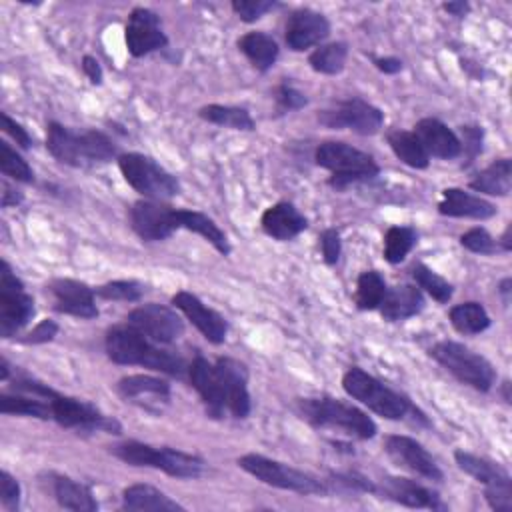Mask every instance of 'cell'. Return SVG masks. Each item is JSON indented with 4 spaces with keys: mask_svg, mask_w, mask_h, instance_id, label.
Returning <instances> with one entry per match:
<instances>
[{
    "mask_svg": "<svg viewBox=\"0 0 512 512\" xmlns=\"http://www.w3.org/2000/svg\"><path fill=\"white\" fill-rule=\"evenodd\" d=\"M104 346L108 358L122 366H144L178 378L184 376V372H188V366L182 360V356L174 354L172 350L160 348L156 342L148 340L128 322L112 326L106 332Z\"/></svg>",
    "mask_w": 512,
    "mask_h": 512,
    "instance_id": "6da1fadb",
    "label": "cell"
},
{
    "mask_svg": "<svg viewBox=\"0 0 512 512\" xmlns=\"http://www.w3.org/2000/svg\"><path fill=\"white\" fill-rule=\"evenodd\" d=\"M46 148L60 164L74 168L106 164L116 156V146L104 132H74L60 122H48Z\"/></svg>",
    "mask_w": 512,
    "mask_h": 512,
    "instance_id": "7a4b0ae2",
    "label": "cell"
},
{
    "mask_svg": "<svg viewBox=\"0 0 512 512\" xmlns=\"http://www.w3.org/2000/svg\"><path fill=\"white\" fill-rule=\"evenodd\" d=\"M342 388L350 398L358 400L368 410L386 420H404L406 416H412L420 424L428 426V418L424 416V412H420L404 394L392 390L382 380L358 366L346 370V374L342 376Z\"/></svg>",
    "mask_w": 512,
    "mask_h": 512,
    "instance_id": "3957f363",
    "label": "cell"
},
{
    "mask_svg": "<svg viewBox=\"0 0 512 512\" xmlns=\"http://www.w3.org/2000/svg\"><path fill=\"white\" fill-rule=\"evenodd\" d=\"M298 414L314 428H328L346 434L348 438L370 440L376 436V422L354 404L332 396L298 398Z\"/></svg>",
    "mask_w": 512,
    "mask_h": 512,
    "instance_id": "277c9868",
    "label": "cell"
},
{
    "mask_svg": "<svg viewBox=\"0 0 512 512\" xmlns=\"http://www.w3.org/2000/svg\"><path fill=\"white\" fill-rule=\"evenodd\" d=\"M110 452L118 460L130 466L156 468L174 478H200L206 468V462L196 454H188L168 446L158 448L138 440H126V442L114 444L110 446Z\"/></svg>",
    "mask_w": 512,
    "mask_h": 512,
    "instance_id": "5b68a950",
    "label": "cell"
},
{
    "mask_svg": "<svg viewBox=\"0 0 512 512\" xmlns=\"http://www.w3.org/2000/svg\"><path fill=\"white\" fill-rule=\"evenodd\" d=\"M314 160L320 168L332 172L328 186L334 190H346L352 184L372 180L380 174V166L370 154L340 140H326L318 144Z\"/></svg>",
    "mask_w": 512,
    "mask_h": 512,
    "instance_id": "8992f818",
    "label": "cell"
},
{
    "mask_svg": "<svg viewBox=\"0 0 512 512\" xmlns=\"http://www.w3.org/2000/svg\"><path fill=\"white\" fill-rule=\"evenodd\" d=\"M430 356L448 370L456 380L462 384L478 390V392H490L496 380L494 366L478 352L470 350L468 346L454 342V340H442L436 342L430 348Z\"/></svg>",
    "mask_w": 512,
    "mask_h": 512,
    "instance_id": "52a82bcc",
    "label": "cell"
},
{
    "mask_svg": "<svg viewBox=\"0 0 512 512\" xmlns=\"http://www.w3.org/2000/svg\"><path fill=\"white\" fill-rule=\"evenodd\" d=\"M118 168L124 180L144 198L164 202L180 194L178 178L146 154H140V152L120 154Z\"/></svg>",
    "mask_w": 512,
    "mask_h": 512,
    "instance_id": "ba28073f",
    "label": "cell"
},
{
    "mask_svg": "<svg viewBox=\"0 0 512 512\" xmlns=\"http://www.w3.org/2000/svg\"><path fill=\"white\" fill-rule=\"evenodd\" d=\"M238 466L248 472L250 476H254L256 480L268 484V486H274V488H280V490H290V492H296V494H326V486L298 470V468H292L284 462H278V460H272V458H266L262 454H244L238 458Z\"/></svg>",
    "mask_w": 512,
    "mask_h": 512,
    "instance_id": "9c48e42d",
    "label": "cell"
},
{
    "mask_svg": "<svg viewBox=\"0 0 512 512\" xmlns=\"http://www.w3.org/2000/svg\"><path fill=\"white\" fill-rule=\"evenodd\" d=\"M50 410H52V420L56 424L68 430H76L78 434H92V432L120 434L122 430L116 418L104 414L94 404L72 398V396H64L56 390L50 396Z\"/></svg>",
    "mask_w": 512,
    "mask_h": 512,
    "instance_id": "30bf717a",
    "label": "cell"
},
{
    "mask_svg": "<svg viewBox=\"0 0 512 512\" xmlns=\"http://www.w3.org/2000/svg\"><path fill=\"white\" fill-rule=\"evenodd\" d=\"M34 298L6 260L0 262V336L10 338L34 316Z\"/></svg>",
    "mask_w": 512,
    "mask_h": 512,
    "instance_id": "8fae6325",
    "label": "cell"
},
{
    "mask_svg": "<svg viewBox=\"0 0 512 512\" xmlns=\"http://www.w3.org/2000/svg\"><path fill=\"white\" fill-rule=\"evenodd\" d=\"M318 120L332 130L348 128L360 136H374L384 124V112L362 98H346L322 110Z\"/></svg>",
    "mask_w": 512,
    "mask_h": 512,
    "instance_id": "7c38bea8",
    "label": "cell"
},
{
    "mask_svg": "<svg viewBox=\"0 0 512 512\" xmlns=\"http://www.w3.org/2000/svg\"><path fill=\"white\" fill-rule=\"evenodd\" d=\"M126 322L156 344H172L184 334L180 314L174 308L156 302L136 306L128 312Z\"/></svg>",
    "mask_w": 512,
    "mask_h": 512,
    "instance_id": "4fadbf2b",
    "label": "cell"
},
{
    "mask_svg": "<svg viewBox=\"0 0 512 512\" xmlns=\"http://www.w3.org/2000/svg\"><path fill=\"white\" fill-rule=\"evenodd\" d=\"M176 208L162 200H138L130 208V226L144 242H162L170 238L178 228L174 220Z\"/></svg>",
    "mask_w": 512,
    "mask_h": 512,
    "instance_id": "5bb4252c",
    "label": "cell"
},
{
    "mask_svg": "<svg viewBox=\"0 0 512 512\" xmlns=\"http://www.w3.org/2000/svg\"><path fill=\"white\" fill-rule=\"evenodd\" d=\"M116 392L130 404L160 416L170 404V384L164 378L152 374H130L116 382Z\"/></svg>",
    "mask_w": 512,
    "mask_h": 512,
    "instance_id": "9a60e30c",
    "label": "cell"
},
{
    "mask_svg": "<svg viewBox=\"0 0 512 512\" xmlns=\"http://www.w3.org/2000/svg\"><path fill=\"white\" fill-rule=\"evenodd\" d=\"M124 40L128 52L134 58H142L168 44V36L162 30L160 16L144 6H136L130 12L124 28Z\"/></svg>",
    "mask_w": 512,
    "mask_h": 512,
    "instance_id": "2e32d148",
    "label": "cell"
},
{
    "mask_svg": "<svg viewBox=\"0 0 512 512\" xmlns=\"http://www.w3.org/2000/svg\"><path fill=\"white\" fill-rule=\"evenodd\" d=\"M386 454L404 470L426 478L440 482L444 478L438 462L432 458V454L414 438L404 434H390L384 440Z\"/></svg>",
    "mask_w": 512,
    "mask_h": 512,
    "instance_id": "e0dca14e",
    "label": "cell"
},
{
    "mask_svg": "<svg viewBox=\"0 0 512 512\" xmlns=\"http://www.w3.org/2000/svg\"><path fill=\"white\" fill-rule=\"evenodd\" d=\"M48 292L52 296L54 310L60 314L76 316V318H96V292L86 282L74 278H54L48 284Z\"/></svg>",
    "mask_w": 512,
    "mask_h": 512,
    "instance_id": "ac0fdd59",
    "label": "cell"
},
{
    "mask_svg": "<svg viewBox=\"0 0 512 512\" xmlns=\"http://www.w3.org/2000/svg\"><path fill=\"white\" fill-rule=\"evenodd\" d=\"M220 384H222V394L226 402V412L232 414L234 418H246L250 414L252 402H250V392H248V368L240 360L222 356L214 362Z\"/></svg>",
    "mask_w": 512,
    "mask_h": 512,
    "instance_id": "d6986e66",
    "label": "cell"
},
{
    "mask_svg": "<svg viewBox=\"0 0 512 512\" xmlns=\"http://www.w3.org/2000/svg\"><path fill=\"white\" fill-rule=\"evenodd\" d=\"M330 34V22L324 14L312 8H296L290 12L284 26V40L290 50L302 52L320 46Z\"/></svg>",
    "mask_w": 512,
    "mask_h": 512,
    "instance_id": "ffe728a7",
    "label": "cell"
},
{
    "mask_svg": "<svg viewBox=\"0 0 512 512\" xmlns=\"http://www.w3.org/2000/svg\"><path fill=\"white\" fill-rule=\"evenodd\" d=\"M172 306L180 310L210 344H222L226 340L228 322L222 314L206 306L196 294L180 290L172 296Z\"/></svg>",
    "mask_w": 512,
    "mask_h": 512,
    "instance_id": "44dd1931",
    "label": "cell"
},
{
    "mask_svg": "<svg viewBox=\"0 0 512 512\" xmlns=\"http://www.w3.org/2000/svg\"><path fill=\"white\" fill-rule=\"evenodd\" d=\"M380 498L392 500L396 504L408 506V508H428V510H444L438 492L422 486L420 482L404 476H384L380 484L376 486V492Z\"/></svg>",
    "mask_w": 512,
    "mask_h": 512,
    "instance_id": "7402d4cb",
    "label": "cell"
},
{
    "mask_svg": "<svg viewBox=\"0 0 512 512\" xmlns=\"http://www.w3.org/2000/svg\"><path fill=\"white\" fill-rule=\"evenodd\" d=\"M188 378L192 388L204 402L206 414L210 418H222L226 414V402L214 362H208L202 354H196L194 360L188 364Z\"/></svg>",
    "mask_w": 512,
    "mask_h": 512,
    "instance_id": "603a6c76",
    "label": "cell"
},
{
    "mask_svg": "<svg viewBox=\"0 0 512 512\" xmlns=\"http://www.w3.org/2000/svg\"><path fill=\"white\" fill-rule=\"evenodd\" d=\"M414 134L428 152V156L452 160L462 154L460 136L438 118H422L414 126Z\"/></svg>",
    "mask_w": 512,
    "mask_h": 512,
    "instance_id": "cb8c5ba5",
    "label": "cell"
},
{
    "mask_svg": "<svg viewBox=\"0 0 512 512\" xmlns=\"http://www.w3.org/2000/svg\"><path fill=\"white\" fill-rule=\"evenodd\" d=\"M262 230L280 242L292 240L308 228L306 216L292 202H276L262 212Z\"/></svg>",
    "mask_w": 512,
    "mask_h": 512,
    "instance_id": "d4e9b609",
    "label": "cell"
},
{
    "mask_svg": "<svg viewBox=\"0 0 512 512\" xmlns=\"http://www.w3.org/2000/svg\"><path fill=\"white\" fill-rule=\"evenodd\" d=\"M438 212L450 218H474L488 220L496 214V206L476 194H470L462 188L442 190V200L438 202Z\"/></svg>",
    "mask_w": 512,
    "mask_h": 512,
    "instance_id": "484cf974",
    "label": "cell"
},
{
    "mask_svg": "<svg viewBox=\"0 0 512 512\" xmlns=\"http://www.w3.org/2000/svg\"><path fill=\"white\" fill-rule=\"evenodd\" d=\"M424 308V294L414 284H396L386 290L382 304L378 306L380 316L386 322H400L420 314Z\"/></svg>",
    "mask_w": 512,
    "mask_h": 512,
    "instance_id": "4316f807",
    "label": "cell"
},
{
    "mask_svg": "<svg viewBox=\"0 0 512 512\" xmlns=\"http://www.w3.org/2000/svg\"><path fill=\"white\" fill-rule=\"evenodd\" d=\"M174 220H176V228L180 230H190L198 236H202L206 242H210L216 252H220L222 256L230 254V242L226 232L204 212L198 210H186V208H176L174 212Z\"/></svg>",
    "mask_w": 512,
    "mask_h": 512,
    "instance_id": "83f0119b",
    "label": "cell"
},
{
    "mask_svg": "<svg viewBox=\"0 0 512 512\" xmlns=\"http://www.w3.org/2000/svg\"><path fill=\"white\" fill-rule=\"evenodd\" d=\"M454 460L462 472L472 476L476 482L484 484V488H498V486H512V478L504 466L492 462L488 458L476 456L466 450H456Z\"/></svg>",
    "mask_w": 512,
    "mask_h": 512,
    "instance_id": "f1b7e54d",
    "label": "cell"
},
{
    "mask_svg": "<svg viewBox=\"0 0 512 512\" xmlns=\"http://www.w3.org/2000/svg\"><path fill=\"white\" fill-rule=\"evenodd\" d=\"M122 508L130 512H172L184 510L182 504L150 484H132L122 490Z\"/></svg>",
    "mask_w": 512,
    "mask_h": 512,
    "instance_id": "f546056e",
    "label": "cell"
},
{
    "mask_svg": "<svg viewBox=\"0 0 512 512\" xmlns=\"http://www.w3.org/2000/svg\"><path fill=\"white\" fill-rule=\"evenodd\" d=\"M52 492H54L58 506L64 510H74V512H96L98 510V502H96L92 490L86 484H82L70 476L56 474L52 478Z\"/></svg>",
    "mask_w": 512,
    "mask_h": 512,
    "instance_id": "4dcf8cb0",
    "label": "cell"
},
{
    "mask_svg": "<svg viewBox=\"0 0 512 512\" xmlns=\"http://www.w3.org/2000/svg\"><path fill=\"white\" fill-rule=\"evenodd\" d=\"M238 50L250 60V64L260 70V72H266L270 70L276 60H278V54H280V48H278V42L266 34V32H260V30H254V32H246L244 36L238 38Z\"/></svg>",
    "mask_w": 512,
    "mask_h": 512,
    "instance_id": "1f68e13d",
    "label": "cell"
},
{
    "mask_svg": "<svg viewBox=\"0 0 512 512\" xmlns=\"http://www.w3.org/2000/svg\"><path fill=\"white\" fill-rule=\"evenodd\" d=\"M468 186L476 192L490 196H508L512 190V164L510 158H498L480 170Z\"/></svg>",
    "mask_w": 512,
    "mask_h": 512,
    "instance_id": "d6a6232c",
    "label": "cell"
},
{
    "mask_svg": "<svg viewBox=\"0 0 512 512\" xmlns=\"http://www.w3.org/2000/svg\"><path fill=\"white\" fill-rule=\"evenodd\" d=\"M386 140L388 146L392 148V152L396 154V158L416 170H424L430 164V156L424 150V146L420 144L418 136L410 130H402V128H390L386 132Z\"/></svg>",
    "mask_w": 512,
    "mask_h": 512,
    "instance_id": "836d02e7",
    "label": "cell"
},
{
    "mask_svg": "<svg viewBox=\"0 0 512 512\" xmlns=\"http://www.w3.org/2000/svg\"><path fill=\"white\" fill-rule=\"evenodd\" d=\"M448 318H450V324L456 332L464 334V336H474V334H480L484 332L488 326H490V316L486 312V308L480 304V302H462V304H456L450 308L448 312Z\"/></svg>",
    "mask_w": 512,
    "mask_h": 512,
    "instance_id": "e575fe53",
    "label": "cell"
},
{
    "mask_svg": "<svg viewBox=\"0 0 512 512\" xmlns=\"http://www.w3.org/2000/svg\"><path fill=\"white\" fill-rule=\"evenodd\" d=\"M198 116L210 124L224 126L230 130H254V118L242 106H224V104H206L198 110Z\"/></svg>",
    "mask_w": 512,
    "mask_h": 512,
    "instance_id": "d590c367",
    "label": "cell"
},
{
    "mask_svg": "<svg viewBox=\"0 0 512 512\" xmlns=\"http://www.w3.org/2000/svg\"><path fill=\"white\" fill-rule=\"evenodd\" d=\"M346 58H348V44L346 42H330V44H320L318 48H314L308 56V64L318 74L334 76L344 70Z\"/></svg>",
    "mask_w": 512,
    "mask_h": 512,
    "instance_id": "8d00e7d4",
    "label": "cell"
},
{
    "mask_svg": "<svg viewBox=\"0 0 512 512\" xmlns=\"http://www.w3.org/2000/svg\"><path fill=\"white\" fill-rule=\"evenodd\" d=\"M388 286L378 270H364L356 280L354 304L358 310H376L386 294Z\"/></svg>",
    "mask_w": 512,
    "mask_h": 512,
    "instance_id": "74e56055",
    "label": "cell"
},
{
    "mask_svg": "<svg viewBox=\"0 0 512 512\" xmlns=\"http://www.w3.org/2000/svg\"><path fill=\"white\" fill-rule=\"evenodd\" d=\"M418 242V232L412 226H390L384 234V260L400 264Z\"/></svg>",
    "mask_w": 512,
    "mask_h": 512,
    "instance_id": "f35d334b",
    "label": "cell"
},
{
    "mask_svg": "<svg viewBox=\"0 0 512 512\" xmlns=\"http://www.w3.org/2000/svg\"><path fill=\"white\" fill-rule=\"evenodd\" d=\"M412 278L416 280V286L420 290H424L428 296H432L440 304H446L454 294V286L424 264H416L412 268Z\"/></svg>",
    "mask_w": 512,
    "mask_h": 512,
    "instance_id": "ab89813d",
    "label": "cell"
},
{
    "mask_svg": "<svg viewBox=\"0 0 512 512\" xmlns=\"http://www.w3.org/2000/svg\"><path fill=\"white\" fill-rule=\"evenodd\" d=\"M0 170L4 176L16 182H24V184L34 182V172L30 164L6 140H0Z\"/></svg>",
    "mask_w": 512,
    "mask_h": 512,
    "instance_id": "60d3db41",
    "label": "cell"
},
{
    "mask_svg": "<svg viewBox=\"0 0 512 512\" xmlns=\"http://www.w3.org/2000/svg\"><path fill=\"white\" fill-rule=\"evenodd\" d=\"M96 296L102 300H114V302H138L144 294V284L136 280H112L102 286H98Z\"/></svg>",
    "mask_w": 512,
    "mask_h": 512,
    "instance_id": "b9f144b4",
    "label": "cell"
},
{
    "mask_svg": "<svg viewBox=\"0 0 512 512\" xmlns=\"http://www.w3.org/2000/svg\"><path fill=\"white\" fill-rule=\"evenodd\" d=\"M460 244L474 252V254H484V256H490V254H496L500 252V246H498V240H494L490 236V232L486 228H470L466 230L462 236H460Z\"/></svg>",
    "mask_w": 512,
    "mask_h": 512,
    "instance_id": "7bdbcfd3",
    "label": "cell"
},
{
    "mask_svg": "<svg viewBox=\"0 0 512 512\" xmlns=\"http://www.w3.org/2000/svg\"><path fill=\"white\" fill-rule=\"evenodd\" d=\"M230 6H232V10H234V14H236L242 22L250 24V22L260 20L266 12H272V10L278 8L280 4H278L276 0H234Z\"/></svg>",
    "mask_w": 512,
    "mask_h": 512,
    "instance_id": "ee69618b",
    "label": "cell"
},
{
    "mask_svg": "<svg viewBox=\"0 0 512 512\" xmlns=\"http://www.w3.org/2000/svg\"><path fill=\"white\" fill-rule=\"evenodd\" d=\"M274 102H276V110L278 114H286L292 110H300L308 104V98L304 92H300L296 86L282 82L276 86L274 90Z\"/></svg>",
    "mask_w": 512,
    "mask_h": 512,
    "instance_id": "f6af8a7d",
    "label": "cell"
},
{
    "mask_svg": "<svg viewBox=\"0 0 512 512\" xmlns=\"http://www.w3.org/2000/svg\"><path fill=\"white\" fill-rule=\"evenodd\" d=\"M20 494H22V490H20L18 480L10 472L2 470L0 472V502H2V506L6 510H18Z\"/></svg>",
    "mask_w": 512,
    "mask_h": 512,
    "instance_id": "bcb514c9",
    "label": "cell"
},
{
    "mask_svg": "<svg viewBox=\"0 0 512 512\" xmlns=\"http://www.w3.org/2000/svg\"><path fill=\"white\" fill-rule=\"evenodd\" d=\"M320 250H322V258L328 266H334L340 258L342 252V240H340V232L336 228H326L320 234Z\"/></svg>",
    "mask_w": 512,
    "mask_h": 512,
    "instance_id": "7dc6e473",
    "label": "cell"
},
{
    "mask_svg": "<svg viewBox=\"0 0 512 512\" xmlns=\"http://www.w3.org/2000/svg\"><path fill=\"white\" fill-rule=\"evenodd\" d=\"M460 146H462V152L468 154V158H476L480 152H482V138H484V132L480 126H462L460 128Z\"/></svg>",
    "mask_w": 512,
    "mask_h": 512,
    "instance_id": "c3c4849f",
    "label": "cell"
},
{
    "mask_svg": "<svg viewBox=\"0 0 512 512\" xmlns=\"http://www.w3.org/2000/svg\"><path fill=\"white\" fill-rule=\"evenodd\" d=\"M2 130L20 146V148H24V150H28L30 146H32V136L28 134V130L20 124V122H16L8 112H2Z\"/></svg>",
    "mask_w": 512,
    "mask_h": 512,
    "instance_id": "681fc988",
    "label": "cell"
},
{
    "mask_svg": "<svg viewBox=\"0 0 512 512\" xmlns=\"http://www.w3.org/2000/svg\"><path fill=\"white\" fill-rule=\"evenodd\" d=\"M58 334V324L54 320H42L38 322L28 334L26 338H22V342L26 344H44V342H50L54 336Z\"/></svg>",
    "mask_w": 512,
    "mask_h": 512,
    "instance_id": "f907efd6",
    "label": "cell"
},
{
    "mask_svg": "<svg viewBox=\"0 0 512 512\" xmlns=\"http://www.w3.org/2000/svg\"><path fill=\"white\" fill-rule=\"evenodd\" d=\"M0 194H2V200H0V204H2V208H10V206H18L22 200H24V194L16 188V186H12L6 178H2L0 180Z\"/></svg>",
    "mask_w": 512,
    "mask_h": 512,
    "instance_id": "816d5d0a",
    "label": "cell"
},
{
    "mask_svg": "<svg viewBox=\"0 0 512 512\" xmlns=\"http://www.w3.org/2000/svg\"><path fill=\"white\" fill-rule=\"evenodd\" d=\"M82 72L86 74V78H88L92 84H102L104 72H102L100 62H98L94 56H90V54L82 56Z\"/></svg>",
    "mask_w": 512,
    "mask_h": 512,
    "instance_id": "f5cc1de1",
    "label": "cell"
},
{
    "mask_svg": "<svg viewBox=\"0 0 512 512\" xmlns=\"http://www.w3.org/2000/svg\"><path fill=\"white\" fill-rule=\"evenodd\" d=\"M374 66L384 72V74H398L404 64L400 58H394V56H384V58H374Z\"/></svg>",
    "mask_w": 512,
    "mask_h": 512,
    "instance_id": "db71d44e",
    "label": "cell"
},
{
    "mask_svg": "<svg viewBox=\"0 0 512 512\" xmlns=\"http://www.w3.org/2000/svg\"><path fill=\"white\" fill-rule=\"evenodd\" d=\"M442 8H444L448 14L458 16V18H462V16H466V14L470 12V4L464 2V0H458V2H444Z\"/></svg>",
    "mask_w": 512,
    "mask_h": 512,
    "instance_id": "11a10c76",
    "label": "cell"
},
{
    "mask_svg": "<svg viewBox=\"0 0 512 512\" xmlns=\"http://www.w3.org/2000/svg\"><path fill=\"white\" fill-rule=\"evenodd\" d=\"M510 232H512V226L508 224L506 226V230H504V234L498 238V246H500V252H510L512 250V238H510Z\"/></svg>",
    "mask_w": 512,
    "mask_h": 512,
    "instance_id": "9f6ffc18",
    "label": "cell"
},
{
    "mask_svg": "<svg viewBox=\"0 0 512 512\" xmlns=\"http://www.w3.org/2000/svg\"><path fill=\"white\" fill-rule=\"evenodd\" d=\"M498 292H500L504 304H508V302H510V292H512V280H510V278H504V280L500 282V286H498Z\"/></svg>",
    "mask_w": 512,
    "mask_h": 512,
    "instance_id": "6f0895ef",
    "label": "cell"
},
{
    "mask_svg": "<svg viewBox=\"0 0 512 512\" xmlns=\"http://www.w3.org/2000/svg\"><path fill=\"white\" fill-rule=\"evenodd\" d=\"M8 370H10L8 360L2 356V358H0V380H2V382H6V380H8Z\"/></svg>",
    "mask_w": 512,
    "mask_h": 512,
    "instance_id": "680465c9",
    "label": "cell"
}]
</instances>
